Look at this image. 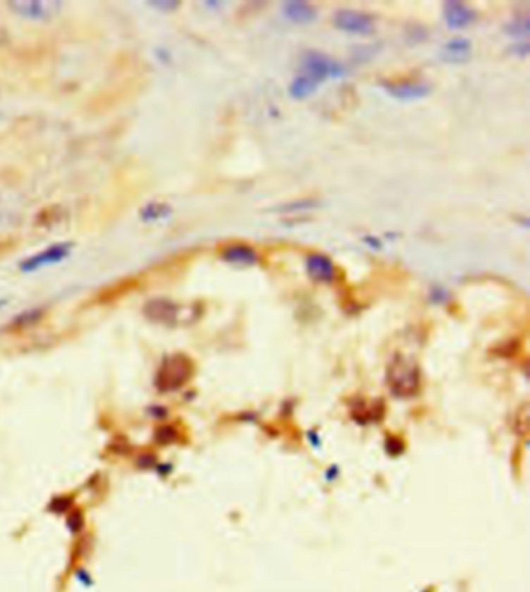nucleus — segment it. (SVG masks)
I'll return each instance as SVG.
<instances>
[{
	"mask_svg": "<svg viewBox=\"0 0 530 592\" xmlns=\"http://www.w3.org/2000/svg\"><path fill=\"white\" fill-rule=\"evenodd\" d=\"M85 524H86L85 514H82V512L80 510V508H77V510H72V512L67 513L66 526H67V529L70 530L72 534H80L81 530L85 529Z\"/></svg>",
	"mask_w": 530,
	"mask_h": 592,
	"instance_id": "obj_18",
	"label": "nucleus"
},
{
	"mask_svg": "<svg viewBox=\"0 0 530 592\" xmlns=\"http://www.w3.org/2000/svg\"><path fill=\"white\" fill-rule=\"evenodd\" d=\"M319 201L317 199H297L292 202L282 204V206H277L271 209V211H278V214H292V211H305L319 207Z\"/></svg>",
	"mask_w": 530,
	"mask_h": 592,
	"instance_id": "obj_16",
	"label": "nucleus"
},
{
	"mask_svg": "<svg viewBox=\"0 0 530 592\" xmlns=\"http://www.w3.org/2000/svg\"><path fill=\"white\" fill-rule=\"evenodd\" d=\"M73 245L72 242H56L47 249H44L42 252L35 254L27 260L20 263V269L24 272H33L45 266H50V264H56L63 261L72 252Z\"/></svg>",
	"mask_w": 530,
	"mask_h": 592,
	"instance_id": "obj_5",
	"label": "nucleus"
},
{
	"mask_svg": "<svg viewBox=\"0 0 530 592\" xmlns=\"http://www.w3.org/2000/svg\"><path fill=\"white\" fill-rule=\"evenodd\" d=\"M443 19L448 28L462 30L476 19V11L459 0H448L443 4Z\"/></svg>",
	"mask_w": 530,
	"mask_h": 592,
	"instance_id": "obj_9",
	"label": "nucleus"
},
{
	"mask_svg": "<svg viewBox=\"0 0 530 592\" xmlns=\"http://www.w3.org/2000/svg\"><path fill=\"white\" fill-rule=\"evenodd\" d=\"M137 465L140 468H143V469H148L151 467H154L156 465L154 454H142L140 457H139V460H137Z\"/></svg>",
	"mask_w": 530,
	"mask_h": 592,
	"instance_id": "obj_24",
	"label": "nucleus"
},
{
	"mask_svg": "<svg viewBox=\"0 0 530 592\" xmlns=\"http://www.w3.org/2000/svg\"><path fill=\"white\" fill-rule=\"evenodd\" d=\"M5 303H6V300H0V307L5 305Z\"/></svg>",
	"mask_w": 530,
	"mask_h": 592,
	"instance_id": "obj_27",
	"label": "nucleus"
},
{
	"mask_svg": "<svg viewBox=\"0 0 530 592\" xmlns=\"http://www.w3.org/2000/svg\"><path fill=\"white\" fill-rule=\"evenodd\" d=\"M300 66L302 70H305V75L312 77L317 82H322L328 78H344L348 73L347 67L343 63L316 50L305 51L304 56H302Z\"/></svg>",
	"mask_w": 530,
	"mask_h": 592,
	"instance_id": "obj_2",
	"label": "nucleus"
},
{
	"mask_svg": "<svg viewBox=\"0 0 530 592\" xmlns=\"http://www.w3.org/2000/svg\"><path fill=\"white\" fill-rule=\"evenodd\" d=\"M178 438V431L170 424L157 428L154 432V442L157 445H171Z\"/></svg>",
	"mask_w": 530,
	"mask_h": 592,
	"instance_id": "obj_19",
	"label": "nucleus"
},
{
	"mask_svg": "<svg viewBox=\"0 0 530 592\" xmlns=\"http://www.w3.org/2000/svg\"><path fill=\"white\" fill-rule=\"evenodd\" d=\"M221 258L226 263L237 264V266H252L259 263V254L251 246L241 245V242L224 247Z\"/></svg>",
	"mask_w": 530,
	"mask_h": 592,
	"instance_id": "obj_13",
	"label": "nucleus"
},
{
	"mask_svg": "<svg viewBox=\"0 0 530 592\" xmlns=\"http://www.w3.org/2000/svg\"><path fill=\"white\" fill-rule=\"evenodd\" d=\"M364 242H367V246L374 247L376 250L381 249V241L378 240L376 237H372V235H370V237H364Z\"/></svg>",
	"mask_w": 530,
	"mask_h": 592,
	"instance_id": "obj_26",
	"label": "nucleus"
},
{
	"mask_svg": "<svg viewBox=\"0 0 530 592\" xmlns=\"http://www.w3.org/2000/svg\"><path fill=\"white\" fill-rule=\"evenodd\" d=\"M513 51H514V55H518L521 58H526L529 55V44L522 42V44L513 45Z\"/></svg>",
	"mask_w": 530,
	"mask_h": 592,
	"instance_id": "obj_25",
	"label": "nucleus"
},
{
	"mask_svg": "<svg viewBox=\"0 0 530 592\" xmlns=\"http://www.w3.org/2000/svg\"><path fill=\"white\" fill-rule=\"evenodd\" d=\"M319 85L321 82H317L312 77H308V75L302 73L291 81L290 87H288V94H290V97L294 98V100H305V98L316 92Z\"/></svg>",
	"mask_w": 530,
	"mask_h": 592,
	"instance_id": "obj_14",
	"label": "nucleus"
},
{
	"mask_svg": "<svg viewBox=\"0 0 530 592\" xmlns=\"http://www.w3.org/2000/svg\"><path fill=\"white\" fill-rule=\"evenodd\" d=\"M143 316L161 325H174L179 317V307L168 299H151L143 305Z\"/></svg>",
	"mask_w": 530,
	"mask_h": 592,
	"instance_id": "obj_8",
	"label": "nucleus"
},
{
	"mask_svg": "<svg viewBox=\"0 0 530 592\" xmlns=\"http://www.w3.org/2000/svg\"><path fill=\"white\" fill-rule=\"evenodd\" d=\"M389 384L393 392L397 395H411L415 389H417L419 384V370L417 366L412 362L405 359L403 356H397L393 359L392 366L389 367Z\"/></svg>",
	"mask_w": 530,
	"mask_h": 592,
	"instance_id": "obj_3",
	"label": "nucleus"
},
{
	"mask_svg": "<svg viewBox=\"0 0 530 592\" xmlns=\"http://www.w3.org/2000/svg\"><path fill=\"white\" fill-rule=\"evenodd\" d=\"M333 25L344 33L370 35L375 30V20L367 13L355 10H338L333 16Z\"/></svg>",
	"mask_w": 530,
	"mask_h": 592,
	"instance_id": "obj_4",
	"label": "nucleus"
},
{
	"mask_svg": "<svg viewBox=\"0 0 530 592\" xmlns=\"http://www.w3.org/2000/svg\"><path fill=\"white\" fill-rule=\"evenodd\" d=\"M148 5L154 6L156 10H161V11H174V10H178L180 2H148Z\"/></svg>",
	"mask_w": 530,
	"mask_h": 592,
	"instance_id": "obj_23",
	"label": "nucleus"
},
{
	"mask_svg": "<svg viewBox=\"0 0 530 592\" xmlns=\"http://www.w3.org/2000/svg\"><path fill=\"white\" fill-rule=\"evenodd\" d=\"M383 89L390 97L401 101H414L425 98L431 92V86L426 81H381Z\"/></svg>",
	"mask_w": 530,
	"mask_h": 592,
	"instance_id": "obj_6",
	"label": "nucleus"
},
{
	"mask_svg": "<svg viewBox=\"0 0 530 592\" xmlns=\"http://www.w3.org/2000/svg\"><path fill=\"white\" fill-rule=\"evenodd\" d=\"M505 32L510 36H527L529 35V18H518L505 25Z\"/></svg>",
	"mask_w": 530,
	"mask_h": 592,
	"instance_id": "obj_21",
	"label": "nucleus"
},
{
	"mask_svg": "<svg viewBox=\"0 0 530 592\" xmlns=\"http://www.w3.org/2000/svg\"><path fill=\"white\" fill-rule=\"evenodd\" d=\"M195 366L193 361L187 354H171L166 356L162 361L161 367L157 369L154 378V386L159 392L168 393L179 390L180 387L188 383V379L193 376Z\"/></svg>",
	"mask_w": 530,
	"mask_h": 592,
	"instance_id": "obj_1",
	"label": "nucleus"
},
{
	"mask_svg": "<svg viewBox=\"0 0 530 592\" xmlns=\"http://www.w3.org/2000/svg\"><path fill=\"white\" fill-rule=\"evenodd\" d=\"M472 41L467 37H452L442 45L440 59L448 64H464L472 58Z\"/></svg>",
	"mask_w": 530,
	"mask_h": 592,
	"instance_id": "obj_10",
	"label": "nucleus"
},
{
	"mask_svg": "<svg viewBox=\"0 0 530 592\" xmlns=\"http://www.w3.org/2000/svg\"><path fill=\"white\" fill-rule=\"evenodd\" d=\"M308 276L316 282L331 283L335 280V264L331 258L323 254H309L305 261Z\"/></svg>",
	"mask_w": 530,
	"mask_h": 592,
	"instance_id": "obj_11",
	"label": "nucleus"
},
{
	"mask_svg": "<svg viewBox=\"0 0 530 592\" xmlns=\"http://www.w3.org/2000/svg\"><path fill=\"white\" fill-rule=\"evenodd\" d=\"M171 207L168 204L164 202H149L147 206H143L140 210V218L142 221L145 223H154L161 221V219H166L171 215Z\"/></svg>",
	"mask_w": 530,
	"mask_h": 592,
	"instance_id": "obj_15",
	"label": "nucleus"
},
{
	"mask_svg": "<svg viewBox=\"0 0 530 592\" xmlns=\"http://www.w3.org/2000/svg\"><path fill=\"white\" fill-rule=\"evenodd\" d=\"M283 16L294 24H312L317 18V11L313 5L302 0H288L282 4Z\"/></svg>",
	"mask_w": 530,
	"mask_h": 592,
	"instance_id": "obj_12",
	"label": "nucleus"
},
{
	"mask_svg": "<svg viewBox=\"0 0 530 592\" xmlns=\"http://www.w3.org/2000/svg\"><path fill=\"white\" fill-rule=\"evenodd\" d=\"M19 16L33 20H45L55 16L61 10L59 2H37V0H14L8 4Z\"/></svg>",
	"mask_w": 530,
	"mask_h": 592,
	"instance_id": "obj_7",
	"label": "nucleus"
},
{
	"mask_svg": "<svg viewBox=\"0 0 530 592\" xmlns=\"http://www.w3.org/2000/svg\"><path fill=\"white\" fill-rule=\"evenodd\" d=\"M132 285H134L132 280H125V282H120L116 286H112L111 291H104L100 295V300H112V299L118 297V295H123L131 290Z\"/></svg>",
	"mask_w": 530,
	"mask_h": 592,
	"instance_id": "obj_22",
	"label": "nucleus"
},
{
	"mask_svg": "<svg viewBox=\"0 0 530 592\" xmlns=\"http://www.w3.org/2000/svg\"><path fill=\"white\" fill-rule=\"evenodd\" d=\"M73 498L72 496H56L51 499L49 504V510L55 514H64L72 508Z\"/></svg>",
	"mask_w": 530,
	"mask_h": 592,
	"instance_id": "obj_20",
	"label": "nucleus"
},
{
	"mask_svg": "<svg viewBox=\"0 0 530 592\" xmlns=\"http://www.w3.org/2000/svg\"><path fill=\"white\" fill-rule=\"evenodd\" d=\"M42 316H44V309H39V308L28 309L25 311V313H22L20 316L14 319L13 326H16V328H28V326L39 322Z\"/></svg>",
	"mask_w": 530,
	"mask_h": 592,
	"instance_id": "obj_17",
	"label": "nucleus"
}]
</instances>
